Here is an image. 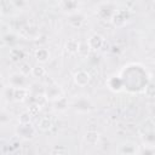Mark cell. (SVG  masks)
<instances>
[{
  "label": "cell",
  "instance_id": "obj_2",
  "mask_svg": "<svg viewBox=\"0 0 155 155\" xmlns=\"http://www.w3.org/2000/svg\"><path fill=\"white\" fill-rule=\"evenodd\" d=\"M48 56H50V53H48L47 50H45V48H41V50L36 51V58H38L40 62H45V61H47Z\"/></svg>",
  "mask_w": 155,
  "mask_h": 155
},
{
  "label": "cell",
  "instance_id": "obj_4",
  "mask_svg": "<svg viewBox=\"0 0 155 155\" xmlns=\"http://www.w3.org/2000/svg\"><path fill=\"white\" fill-rule=\"evenodd\" d=\"M34 74L35 75H39V76H42L45 74V70L41 67H36V68H34Z\"/></svg>",
  "mask_w": 155,
  "mask_h": 155
},
{
  "label": "cell",
  "instance_id": "obj_1",
  "mask_svg": "<svg viewBox=\"0 0 155 155\" xmlns=\"http://www.w3.org/2000/svg\"><path fill=\"white\" fill-rule=\"evenodd\" d=\"M90 80V75L85 71H79L78 74H75V82L80 86H85Z\"/></svg>",
  "mask_w": 155,
  "mask_h": 155
},
{
  "label": "cell",
  "instance_id": "obj_3",
  "mask_svg": "<svg viewBox=\"0 0 155 155\" xmlns=\"http://www.w3.org/2000/svg\"><path fill=\"white\" fill-rule=\"evenodd\" d=\"M67 47H69V51H71V52L79 50V48H78V47H79V46H78V42L74 41V40H70V41L67 44Z\"/></svg>",
  "mask_w": 155,
  "mask_h": 155
}]
</instances>
